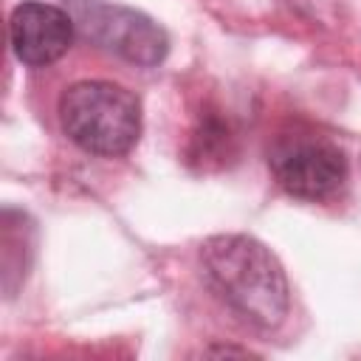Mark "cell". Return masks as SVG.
Segmentation results:
<instances>
[{
  "instance_id": "1",
  "label": "cell",
  "mask_w": 361,
  "mask_h": 361,
  "mask_svg": "<svg viewBox=\"0 0 361 361\" xmlns=\"http://www.w3.org/2000/svg\"><path fill=\"white\" fill-rule=\"evenodd\" d=\"M200 274L243 322L274 330L285 322L290 290L279 259L248 234H214L200 245Z\"/></svg>"
},
{
  "instance_id": "2",
  "label": "cell",
  "mask_w": 361,
  "mask_h": 361,
  "mask_svg": "<svg viewBox=\"0 0 361 361\" xmlns=\"http://www.w3.org/2000/svg\"><path fill=\"white\" fill-rule=\"evenodd\" d=\"M59 124L79 149L118 158L141 138V102L116 82L85 79L59 96Z\"/></svg>"
},
{
  "instance_id": "3",
  "label": "cell",
  "mask_w": 361,
  "mask_h": 361,
  "mask_svg": "<svg viewBox=\"0 0 361 361\" xmlns=\"http://www.w3.org/2000/svg\"><path fill=\"white\" fill-rule=\"evenodd\" d=\"M268 169L274 180L299 200H327L347 180L344 149L302 124H290L271 138Z\"/></svg>"
},
{
  "instance_id": "4",
  "label": "cell",
  "mask_w": 361,
  "mask_h": 361,
  "mask_svg": "<svg viewBox=\"0 0 361 361\" xmlns=\"http://www.w3.org/2000/svg\"><path fill=\"white\" fill-rule=\"evenodd\" d=\"M65 8L73 17V28L85 42L133 65L152 68L164 62L169 51L166 31L152 17L135 8L104 0H68Z\"/></svg>"
},
{
  "instance_id": "5",
  "label": "cell",
  "mask_w": 361,
  "mask_h": 361,
  "mask_svg": "<svg viewBox=\"0 0 361 361\" xmlns=\"http://www.w3.org/2000/svg\"><path fill=\"white\" fill-rule=\"evenodd\" d=\"M76 28L68 8L42 3V0H25L11 11L8 20V39L11 51L23 65L45 68L54 65L68 54L73 45Z\"/></svg>"
},
{
  "instance_id": "6",
  "label": "cell",
  "mask_w": 361,
  "mask_h": 361,
  "mask_svg": "<svg viewBox=\"0 0 361 361\" xmlns=\"http://www.w3.org/2000/svg\"><path fill=\"white\" fill-rule=\"evenodd\" d=\"M206 353L209 355H214V353H220V355L223 353H228V355H248V350H243V347H209Z\"/></svg>"
}]
</instances>
